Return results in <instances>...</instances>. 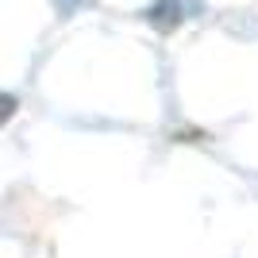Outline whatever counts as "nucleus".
I'll return each instance as SVG.
<instances>
[]
</instances>
